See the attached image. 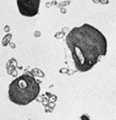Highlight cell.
Wrapping results in <instances>:
<instances>
[{
	"label": "cell",
	"instance_id": "1",
	"mask_svg": "<svg viewBox=\"0 0 116 120\" xmlns=\"http://www.w3.org/2000/svg\"><path fill=\"white\" fill-rule=\"evenodd\" d=\"M75 66L80 71H87L107 54V39L99 30L91 25L73 28L66 36Z\"/></svg>",
	"mask_w": 116,
	"mask_h": 120
},
{
	"label": "cell",
	"instance_id": "2",
	"mask_svg": "<svg viewBox=\"0 0 116 120\" xmlns=\"http://www.w3.org/2000/svg\"><path fill=\"white\" fill-rule=\"evenodd\" d=\"M41 87L30 72L16 78L9 86V99L17 105H27L39 96Z\"/></svg>",
	"mask_w": 116,
	"mask_h": 120
},
{
	"label": "cell",
	"instance_id": "3",
	"mask_svg": "<svg viewBox=\"0 0 116 120\" xmlns=\"http://www.w3.org/2000/svg\"><path fill=\"white\" fill-rule=\"evenodd\" d=\"M39 0H17L19 13L26 17H33L37 15L39 10Z\"/></svg>",
	"mask_w": 116,
	"mask_h": 120
}]
</instances>
